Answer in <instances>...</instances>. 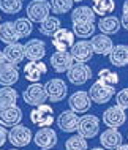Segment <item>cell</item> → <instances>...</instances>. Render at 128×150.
<instances>
[{"mask_svg": "<svg viewBox=\"0 0 128 150\" xmlns=\"http://www.w3.org/2000/svg\"><path fill=\"white\" fill-rule=\"evenodd\" d=\"M14 29L18 32L19 40H21V38H27V36L32 33L33 25H32V21L29 18H19L14 21Z\"/></svg>", "mask_w": 128, "mask_h": 150, "instance_id": "obj_32", "label": "cell"}, {"mask_svg": "<svg viewBox=\"0 0 128 150\" xmlns=\"http://www.w3.org/2000/svg\"><path fill=\"white\" fill-rule=\"evenodd\" d=\"M47 73V67L40 60V62H29L24 67V76L29 82L35 84L41 79V76H45Z\"/></svg>", "mask_w": 128, "mask_h": 150, "instance_id": "obj_21", "label": "cell"}, {"mask_svg": "<svg viewBox=\"0 0 128 150\" xmlns=\"http://www.w3.org/2000/svg\"><path fill=\"white\" fill-rule=\"evenodd\" d=\"M70 54L73 57L74 62L78 63H87L93 57V49H92L90 41H78L73 44V47L70 49Z\"/></svg>", "mask_w": 128, "mask_h": 150, "instance_id": "obj_13", "label": "cell"}, {"mask_svg": "<svg viewBox=\"0 0 128 150\" xmlns=\"http://www.w3.org/2000/svg\"><path fill=\"white\" fill-rule=\"evenodd\" d=\"M57 133L54 131L51 127L47 128H40L37 133L33 134V142L37 144L40 150H51L57 145Z\"/></svg>", "mask_w": 128, "mask_h": 150, "instance_id": "obj_8", "label": "cell"}, {"mask_svg": "<svg viewBox=\"0 0 128 150\" xmlns=\"http://www.w3.org/2000/svg\"><path fill=\"white\" fill-rule=\"evenodd\" d=\"M127 137H128V136H127Z\"/></svg>", "mask_w": 128, "mask_h": 150, "instance_id": "obj_47", "label": "cell"}, {"mask_svg": "<svg viewBox=\"0 0 128 150\" xmlns=\"http://www.w3.org/2000/svg\"><path fill=\"white\" fill-rule=\"evenodd\" d=\"M73 2H76V3H81V2H84V0H73Z\"/></svg>", "mask_w": 128, "mask_h": 150, "instance_id": "obj_43", "label": "cell"}, {"mask_svg": "<svg viewBox=\"0 0 128 150\" xmlns=\"http://www.w3.org/2000/svg\"><path fill=\"white\" fill-rule=\"evenodd\" d=\"M74 44V33L73 30L68 29H59L55 33L52 35V46L57 51H68L71 49Z\"/></svg>", "mask_w": 128, "mask_h": 150, "instance_id": "obj_14", "label": "cell"}, {"mask_svg": "<svg viewBox=\"0 0 128 150\" xmlns=\"http://www.w3.org/2000/svg\"><path fill=\"white\" fill-rule=\"evenodd\" d=\"M122 14H128V0L123 2V6H122Z\"/></svg>", "mask_w": 128, "mask_h": 150, "instance_id": "obj_39", "label": "cell"}, {"mask_svg": "<svg viewBox=\"0 0 128 150\" xmlns=\"http://www.w3.org/2000/svg\"><path fill=\"white\" fill-rule=\"evenodd\" d=\"M30 120L33 125L40 128H47L54 123V109L49 104H41L38 108H33L30 112Z\"/></svg>", "mask_w": 128, "mask_h": 150, "instance_id": "obj_4", "label": "cell"}, {"mask_svg": "<svg viewBox=\"0 0 128 150\" xmlns=\"http://www.w3.org/2000/svg\"><path fill=\"white\" fill-rule=\"evenodd\" d=\"M79 119H81V117H78L76 112L63 111L62 114L57 117V127H59V129H62L63 133H74V131H78Z\"/></svg>", "mask_w": 128, "mask_h": 150, "instance_id": "obj_18", "label": "cell"}, {"mask_svg": "<svg viewBox=\"0 0 128 150\" xmlns=\"http://www.w3.org/2000/svg\"><path fill=\"white\" fill-rule=\"evenodd\" d=\"M11 150H19V149H11Z\"/></svg>", "mask_w": 128, "mask_h": 150, "instance_id": "obj_45", "label": "cell"}, {"mask_svg": "<svg viewBox=\"0 0 128 150\" xmlns=\"http://www.w3.org/2000/svg\"><path fill=\"white\" fill-rule=\"evenodd\" d=\"M97 25L95 22H82V24H73V33L79 38H90L95 35Z\"/></svg>", "mask_w": 128, "mask_h": 150, "instance_id": "obj_30", "label": "cell"}, {"mask_svg": "<svg viewBox=\"0 0 128 150\" xmlns=\"http://www.w3.org/2000/svg\"><path fill=\"white\" fill-rule=\"evenodd\" d=\"M22 120V111L18 106L0 108V125L5 128H13Z\"/></svg>", "mask_w": 128, "mask_h": 150, "instance_id": "obj_12", "label": "cell"}, {"mask_svg": "<svg viewBox=\"0 0 128 150\" xmlns=\"http://www.w3.org/2000/svg\"><path fill=\"white\" fill-rule=\"evenodd\" d=\"M66 78L73 86H84V84L92 78V70L87 63L74 62L73 67L66 71Z\"/></svg>", "mask_w": 128, "mask_h": 150, "instance_id": "obj_6", "label": "cell"}, {"mask_svg": "<svg viewBox=\"0 0 128 150\" xmlns=\"http://www.w3.org/2000/svg\"><path fill=\"white\" fill-rule=\"evenodd\" d=\"M92 10L97 16H109L115 10L114 0H92Z\"/></svg>", "mask_w": 128, "mask_h": 150, "instance_id": "obj_27", "label": "cell"}, {"mask_svg": "<svg viewBox=\"0 0 128 150\" xmlns=\"http://www.w3.org/2000/svg\"><path fill=\"white\" fill-rule=\"evenodd\" d=\"M3 55H5L6 62L19 65L25 59V51H24V44L21 43H13V44H6V47L3 49Z\"/></svg>", "mask_w": 128, "mask_h": 150, "instance_id": "obj_23", "label": "cell"}, {"mask_svg": "<svg viewBox=\"0 0 128 150\" xmlns=\"http://www.w3.org/2000/svg\"><path fill=\"white\" fill-rule=\"evenodd\" d=\"M51 3L47 0H32L27 3V18L32 22L41 24L46 18H49Z\"/></svg>", "mask_w": 128, "mask_h": 150, "instance_id": "obj_2", "label": "cell"}, {"mask_svg": "<svg viewBox=\"0 0 128 150\" xmlns=\"http://www.w3.org/2000/svg\"><path fill=\"white\" fill-rule=\"evenodd\" d=\"M100 133V119L93 114H86L79 119L78 134H81L86 139H92Z\"/></svg>", "mask_w": 128, "mask_h": 150, "instance_id": "obj_5", "label": "cell"}, {"mask_svg": "<svg viewBox=\"0 0 128 150\" xmlns=\"http://www.w3.org/2000/svg\"><path fill=\"white\" fill-rule=\"evenodd\" d=\"M115 103H117L119 108L128 109V87L122 88L120 92H117V95H115Z\"/></svg>", "mask_w": 128, "mask_h": 150, "instance_id": "obj_36", "label": "cell"}, {"mask_svg": "<svg viewBox=\"0 0 128 150\" xmlns=\"http://www.w3.org/2000/svg\"><path fill=\"white\" fill-rule=\"evenodd\" d=\"M59 29H60V19L55 18V16H49L40 24V33L45 36H51V38Z\"/></svg>", "mask_w": 128, "mask_h": 150, "instance_id": "obj_28", "label": "cell"}, {"mask_svg": "<svg viewBox=\"0 0 128 150\" xmlns=\"http://www.w3.org/2000/svg\"><path fill=\"white\" fill-rule=\"evenodd\" d=\"M0 41L5 44H13L19 41L18 32L14 29V22L11 21L2 22V25H0Z\"/></svg>", "mask_w": 128, "mask_h": 150, "instance_id": "obj_26", "label": "cell"}, {"mask_svg": "<svg viewBox=\"0 0 128 150\" xmlns=\"http://www.w3.org/2000/svg\"><path fill=\"white\" fill-rule=\"evenodd\" d=\"M46 93H47V100L52 103H59V101L65 100V96L68 95V87L65 84V81L60 78H54L49 79L45 84Z\"/></svg>", "mask_w": 128, "mask_h": 150, "instance_id": "obj_7", "label": "cell"}, {"mask_svg": "<svg viewBox=\"0 0 128 150\" xmlns=\"http://www.w3.org/2000/svg\"><path fill=\"white\" fill-rule=\"evenodd\" d=\"M97 14L93 13L90 6H78L71 11V21L73 24H82V22H95Z\"/></svg>", "mask_w": 128, "mask_h": 150, "instance_id": "obj_25", "label": "cell"}, {"mask_svg": "<svg viewBox=\"0 0 128 150\" xmlns=\"http://www.w3.org/2000/svg\"><path fill=\"white\" fill-rule=\"evenodd\" d=\"M5 62H6V59H5V55H3V51H0V67H2Z\"/></svg>", "mask_w": 128, "mask_h": 150, "instance_id": "obj_40", "label": "cell"}, {"mask_svg": "<svg viewBox=\"0 0 128 150\" xmlns=\"http://www.w3.org/2000/svg\"><path fill=\"white\" fill-rule=\"evenodd\" d=\"M24 6V0H0V10L5 14H18Z\"/></svg>", "mask_w": 128, "mask_h": 150, "instance_id": "obj_33", "label": "cell"}, {"mask_svg": "<svg viewBox=\"0 0 128 150\" xmlns=\"http://www.w3.org/2000/svg\"><path fill=\"white\" fill-rule=\"evenodd\" d=\"M120 27H122L120 19H119L117 16H112V14L103 16V18L98 21V24H97V29L101 32L103 35H107V36L115 35L119 30H120Z\"/></svg>", "mask_w": 128, "mask_h": 150, "instance_id": "obj_22", "label": "cell"}, {"mask_svg": "<svg viewBox=\"0 0 128 150\" xmlns=\"http://www.w3.org/2000/svg\"><path fill=\"white\" fill-rule=\"evenodd\" d=\"M115 150H128V144H122V145H119Z\"/></svg>", "mask_w": 128, "mask_h": 150, "instance_id": "obj_41", "label": "cell"}, {"mask_svg": "<svg viewBox=\"0 0 128 150\" xmlns=\"http://www.w3.org/2000/svg\"><path fill=\"white\" fill-rule=\"evenodd\" d=\"M68 106H70V111L76 112V114H86L87 111H90L92 100L89 96V92H86V90L74 92L68 98Z\"/></svg>", "mask_w": 128, "mask_h": 150, "instance_id": "obj_9", "label": "cell"}, {"mask_svg": "<svg viewBox=\"0 0 128 150\" xmlns=\"http://www.w3.org/2000/svg\"><path fill=\"white\" fill-rule=\"evenodd\" d=\"M19 81V70L18 67L10 62H5L0 67V86L11 87Z\"/></svg>", "mask_w": 128, "mask_h": 150, "instance_id": "obj_20", "label": "cell"}, {"mask_svg": "<svg viewBox=\"0 0 128 150\" xmlns=\"http://www.w3.org/2000/svg\"><path fill=\"white\" fill-rule=\"evenodd\" d=\"M90 150H106V149H103V147H93V149H90Z\"/></svg>", "mask_w": 128, "mask_h": 150, "instance_id": "obj_42", "label": "cell"}, {"mask_svg": "<svg viewBox=\"0 0 128 150\" xmlns=\"http://www.w3.org/2000/svg\"><path fill=\"white\" fill-rule=\"evenodd\" d=\"M114 95H115V88L114 87H107V86H105V84H100L98 81L90 87V90H89V96H90L92 103H95V104L109 103Z\"/></svg>", "mask_w": 128, "mask_h": 150, "instance_id": "obj_10", "label": "cell"}, {"mask_svg": "<svg viewBox=\"0 0 128 150\" xmlns=\"http://www.w3.org/2000/svg\"><path fill=\"white\" fill-rule=\"evenodd\" d=\"M98 82L105 84L107 87H115L119 84V74L111 71L109 68H103L98 71Z\"/></svg>", "mask_w": 128, "mask_h": 150, "instance_id": "obj_31", "label": "cell"}, {"mask_svg": "<svg viewBox=\"0 0 128 150\" xmlns=\"http://www.w3.org/2000/svg\"><path fill=\"white\" fill-rule=\"evenodd\" d=\"M6 141H8V131L5 129V127L0 125V149L3 147V144H5Z\"/></svg>", "mask_w": 128, "mask_h": 150, "instance_id": "obj_37", "label": "cell"}, {"mask_svg": "<svg viewBox=\"0 0 128 150\" xmlns=\"http://www.w3.org/2000/svg\"><path fill=\"white\" fill-rule=\"evenodd\" d=\"M87 139L81 134L70 136L65 141V150H87Z\"/></svg>", "mask_w": 128, "mask_h": 150, "instance_id": "obj_34", "label": "cell"}, {"mask_svg": "<svg viewBox=\"0 0 128 150\" xmlns=\"http://www.w3.org/2000/svg\"><path fill=\"white\" fill-rule=\"evenodd\" d=\"M109 62L111 65L117 68H123L128 65V46L127 44H117L114 46L112 52L109 54Z\"/></svg>", "mask_w": 128, "mask_h": 150, "instance_id": "obj_24", "label": "cell"}, {"mask_svg": "<svg viewBox=\"0 0 128 150\" xmlns=\"http://www.w3.org/2000/svg\"><path fill=\"white\" fill-rule=\"evenodd\" d=\"M0 25H2V16H0Z\"/></svg>", "mask_w": 128, "mask_h": 150, "instance_id": "obj_44", "label": "cell"}, {"mask_svg": "<svg viewBox=\"0 0 128 150\" xmlns=\"http://www.w3.org/2000/svg\"><path fill=\"white\" fill-rule=\"evenodd\" d=\"M32 139H33V134H32L30 128L24 127V125H16L8 131V141L11 142L14 149H21V147H27Z\"/></svg>", "mask_w": 128, "mask_h": 150, "instance_id": "obj_3", "label": "cell"}, {"mask_svg": "<svg viewBox=\"0 0 128 150\" xmlns=\"http://www.w3.org/2000/svg\"><path fill=\"white\" fill-rule=\"evenodd\" d=\"M51 65H52L55 73H65L68 71L71 67H73L74 60L71 57V54L68 51H55L52 55H51Z\"/></svg>", "mask_w": 128, "mask_h": 150, "instance_id": "obj_16", "label": "cell"}, {"mask_svg": "<svg viewBox=\"0 0 128 150\" xmlns=\"http://www.w3.org/2000/svg\"><path fill=\"white\" fill-rule=\"evenodd\" d=\"M24 51H25V57L30 62H40L46 55V44L41 40L33 38L24 44Z\"/></svg>", "mask_w": 128, "mask_h": 150, "instance_id": "obj_17", "label": "cell"}, {"mask_svg": "<svg viewBox=\"0 0 128 150\" xmlns=\"http://www.w3.org/2000/svg\"><path fill=\"white\" fill-rule=\"evenodd\" d=\"M22 98L25 101V104H29L32 108H38L47 101V93H46V88L43 84L35 82V84H30L22 92Z\"/></svg>", "mask_w": 128, "mask_h": 150, "instance_id": "obj_1", "label": "cell"}, {"mask_svg": "<svg viewBox=\"0 0 128 150\" xmlns=\"http://www.w3.org/2000/svg\"><path fill=\"white\" fill-rule=\"evenodd\" d=\"M120 24L125 30H128V14H122V19H120Z\"/></svg>", "mask_w": 128, "mask_h": 150, "instance_id": "obj_38", "label": "cell"}, {"mask_svg": "<svg viewBox=\"0 0 128 150\" xmlns=\"http://www.w3.org/2000/svg\"><path fill=\"white\" fill-rule=\"evenodd\" d=\"M90 44H92L93 52H95V54H98V55H109L111 52H112V49H114L112 40H111L107 35H103V33L92 36Z\"/></svg>", "mask_w": 128, "mask_h": 150, "instance_id": "obj_19", "label": "cell"}, {"mask_svg": "<svg viewBox=\"0 0 128 150\" xmlns=\"http://www.w3.org/2000/svg\"><path fill=\"white\" fill-rule=\"evenodd\" d=\"M18 103V92L13 87H2L0 88V108L16 106Z\"/></svg>", "mask_w": 128, "mask_h": 150, "instance_id": "obj_29", "label": "cell"}, {"mask_svg": "<svg viewBox=\"0 0 128 150\" xmlns=\"http://www.w3.org/2000/svg\"><path fill=\"white\" fill-rule=\"evenodd\" d=\"M100 144L106 150H115L119 145L123 144V136L117 128H107L100 134Z\"/></svg>", "mask_w": 128, "mask_h": 150, "instance_id": "obj_15", "label": "cell"}, {"mask_svg": "<svg viewBox=\"0 0 128 150\" xmlns=\"http://www.w3.org/2000/svg\"><path fill=\"white\" fill-rule=\"evenodd\" d=\"M51 10L54 14H65L73 10V0H51Z\"/></svg>", "mask_w": 128, "mask_h": 150, "instance_id": "obj_35", "label": "cell"}, {"mask_svg": "<svg viewBox=\"0 0 128 150\" xmlns=\"http://www.w3.org/2000/svg\"><path fill=\"white\" fill-rule=\"evenodd\" d=\"M0 150H3V149H0Z\"/></svg>", "mask_w": 128, "mask_h": 150, "instance_id": "obj_46", "label": "cell"}, {"mask_svg": "<svg viewBox=\"0 0 128 150\" xmlns=\"http://www.w3.org/2000/svg\"><path fill=\"white\" fill-rule=\"evenodd\" d=\"M125 122H127L125 109L119 108L117 104L107 108L106 111L103 112V123H105L107 128H120Z\"/></svg>", "mask_w": 128, "mask_h": 150, "instance_id": "obj_11", "label": "cell"}]
</instances>
